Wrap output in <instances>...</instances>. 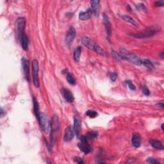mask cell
<instances>
[{
	"instance_id": "6da1fadb",
	"label": "cell",
	"mask_w": 164,
	"mask_h": 164,
	"mask_svg": "<svg viewBox=\"0 0 164 164\" xmlns=\"http://www.w3.org/2000/svg\"><path fill=\"white\" fill-rule=\"evenodd\" d=\"M158 32V29L156 28L151 27L146 28V29H143V30L140 31V32L136 33V34H130V35H132V37L137 39H145L153 37V36L155 35Z\"/></svg>"
},
{
	"instance_id": "7a4b0ae2",
	"label": "cell",
	"mask_w": 164,
	"mask_h": 164,
	"mask_svg": "<svg viewBox=\"0 0 164 164\" xmlns=\"http://www.w3.org/2000/svg\"><path fill=\"white\" fill-rule=\"evenodd\" d=\"M121 55L123 56L124 60H126L136 65H142V59L136 55L130 53L125 49H121Z\"/></svg>"
},
{
	"instance_id": "3957f363",
	"label": "cell",
	"mask_w": 164,
	"mask_h": 164,
	"mask_svg": "<svg viewBox=\"0 0 164 164\" xmlns=\"http://www.w3.org/2000/svg\"><path fill=\"white\" fill-rule=\"evenodd\" d=\"M26 19L25 18H19L15 22V28H16V34L18 40L20 41L22 35L25 34V30L26 27Z\"/></svg>"
},
{
	"instance_id": "277c9868",
	"label": "cell",
	"mask_w": 164,
	"mask_h": 164,
	"mask_svg": "<svg viewBox=\"0 0 164 164\" xmlns=\"http://www.w3.org/2000/svg\"><path fill=\"white\" fill-rule=\"evenodd\" d=\"M37 119L39 123H40L41 130L44 133H48V131L51 129V123L49 121L46 115L43 112H40Z\"/></svg>"
},
{
	"instance_id": "5b68a950",
	"label": "cell",
	"mask_w": 164,
	"mask_h": 164,
	"mask_svg": "<svg viewBox=\"0 0 164 164\" xmlns=\"http://www.w3.org/2000/svg\"><path fill=\"white\" fill-rule=\"evenodd\" d=\"M39 63L37 60H34L32 62V74H33V81L36 88H39L40 83L39 79Z\"/></svg>"
},
{
	"instance_id": "8992f818",
	"label": "cell",
	"mask_w": 164,
	"mask_h": 164,
	"mask_svg": "<svg viewBox=\"0 0 164 164\" xmlns=\"http://www.w3.org/2000/svg\"><path fill=\"white\" fill-rule=\"evenodd\" d=\"M81 142L80 143L78 147L82 152L85 154H88L91 152L92 147L88 143V139L86 136H81L80 137Z\"/></svg>"
},
{
	"instance_id": "52a82bcc",
	"label": "cell",
	"mask_w": 164,
	"mask_h": 164,
	"mask_svg": "<svg viewBox=\"0 0 164 164\" xmlns=\"http://www.w3.org/2000/svg\"><path fill=\"white\" fill-rule=\"evenodd\" d=\"M76 29L73 27H71L68 29V32L67 33L66 35H65V44L67 46L69 47L73 43L75 37H76Z\"/></svg>"
},
{
	"instance_id": "ba28073f",
	"label": "cell",
	"mask_w": 164,
	"mask_h": 164,
	"mask_svg": "<svg viewBox=\"0 0 164 164\" xmlns=\"http://www.w3.org/2000/svg\"><path fill=\"white\" fill-rule=\"evenodd\" d=\"M81 43L83 46H85V47L89 49L90 50L94 51H95L97 46V44L95 43L94 41L87 37H84L81 39Z\"/></svg>"
},
{
	"instance_id": "9c48e42d",
	"label": "cell",
	"mask_w": 164,
	"mask_h": 164,
	"mask_svg": "<svg viewBox=\"0 0 164 164\" xmlns=\"http://www.w3.org/2000/svg\"><path fill=\"white\" fill-rule=\"evenodd\" d=\"M60 129V121L57 114H55L52 117L51 122V134L53 135L55 132H57Z\"/></svg>"
},
{
	"instance_id": "30bf717a",
	"label": "cell",
	"mask_w": 164,
	"mask_h": 164,
	"mask_svg": "<svg viewBox=\"0 0 164 164\" xmlns=\"http://www.w3.org/2000/svg\"><path fill=\"white\" fill-rule=\"evenodd\" d=\"M73 128L74 130L75 135L76 137L80 139V132H81V121L80 117L76 115L74 116V126Z\"/></svg>"
},
{
	"instance_id": "8fae6325",
	"label": "cell",
	"mask_w": 164,
	"mask_h": 164,
	"mask_svg": "<svg viewBox=\"0 0 164 164\" xmlns=\"http://www.w3.org/2000/svg\"><path fill=\"white\" fill-rule=\"evenodd\" d=\"M74 130L73 127L72 126H69L65 130L64 140L65 142H70L73 140V137L74 136Z\"/></svg>"
},
{
	"instance_id": "7c38bea8",
	"label": "cell",
	"mask_w": 164,
	"mask_h": 164,
	"mask_svg": "<svg viewBox=\"0 0 164 164\" xmlns=\"http://www.w3.org/2000/svg\"><path fill=\"white\" fill-rule=\"evenodd\" d=\"M22 65L25 79L29 81V62L28 59L23 58L22 59Z\"/></svg>"
},
{
	"instance_id": "4fadbf2b",
	"label": "cell",
	"mask_w": 164,
	"mask_h": 164,
	"mask_svg": "<svg viewBox=\"0 0 164 164\" xmlns=\"http://www.w3.org/2000/svg\"><path fill=\"white\" fill-rule=\"evenodd\" d=\"M103 22H104V26H105L107 38L109 40H110L111 35V24H110V22L109 20V16L105 14H104L103 15Z\"/></svg>"
},
{
	"instance_id": "5bb4252c",
	"label": "cell",
	"mask_w": 164,
	"mask_h": 164,
	"mask_svg": "<svg viewBox=\"0 0 164 164\" xmlns=\"http://www.w3.org/2000/svg\"><path fill=\"white\" fill-rule=\"evenodd\" d=\"M91 11L96 16H98L100 12V1L98 0H93L90 1Z\"/></svg>"
},
{
	"instance_id": "9a60e30c",
	"label": "cell",
	"mask_w": 164,
	"mask_h": 164,
	"mask_svg": "<svg viewBox=\"0 0 164 164\" xmlns=\"http://www.w3.org/2000/svg\"><path fill=\"white\" fill-rule=\"evenodd\" d=\"M61 93L62 94V96L64 97L65 101H67L68 103H73L74 101V96L73 94L71 93V92L67 89V88H63L61 90Z\"/></svg>"
},
{
	"instance_id": "2e32d148",
	"label": "cell",
	"mask_w": 164,
	"mask_h": 164,
	"mask_svg": "<svg viewBox=\"0 0 164 164\" xmlns=\"http://www.w3.org/2000/svg\"><path fill=\"white\" fill-rule=\"evenodd\" d=\"M132 145L135 148H138L141 145V137L139 133H134L132 139Z\"/></svg>"
},
{
	"instance_id": "e0dca14e",
	"label": "cell",
	"mask_w": 164,
	"mask_h": 164,
	"mask_svg": "<svg viewBox=\"0 0 164 164\" xmlns=\"http://www.w3.org/2000/svg\"><path fill=\"white\" fill-rule=\"evenodd\" d=\"M92 14H93V12H92L91 9H88L85 12H80L79 14V18L80 20L86 21L90 19Z\"/></svg>"
},
{
	"instance_id": "ac0fdd59",
	"label": "cell",
	"mask_w": 164,
	"mask_h": 164,
	"mask_svg": "<svg viewBox=\"0 0 164 164\" xmlns=\"http://www.w3.org/2000/svg\"><path fill=\"white\" fill-rule=\"evenodd\" d=\"M63 73L65 75V78H66V80L71 85H76V80L69 72H68L67 70H65L63 71Z\"/></svg>"
},
{
	"instance_id": "d6986e66",
	"label": "cell",
	"mask_w": 164,
	"mask_h": 164,
	"mask_svg": "<svg viewBox=\"0 0 164 164\" xmlns=\"http://www.w3.org/2000/svg\"><path fill=\"white\" fill-rule=\"evenodd\" d=\"M151 146L153 148L158 150H163V145L162 142H160L159 140H151L149 142Z\"/></svg>"
},
{
	"instance_id": "ffe728a7",
	"label": "cell",
	"mask_w": 164,
	"mask_h": 164,
	"mask_svg": "<svg viewBox=\"0 0 164 164\" xmlns=\"http://www.w3.org/2000/svg\"><path fill=\"white\" fill-rule=\"evenodd\" d=\"M20 41L22 48L25 51H27L28 48V38L27 35L25 34L22 35Z\"/></svg>"
},
{
	"instance_id": "44dd1931",
	"label": "cell",
	"mask_w": 164,
	"mask_h": 164,
	"mask_svg": "<svg viewBox=\"0 0 164 164\" xmlns=\"http://www.w3.org/2000/svg\"><path fill=\"white\" fill-rule=\"evenodd\" d=\"M81 53V47L78 46L75 49L73 53V58L75 62H79L80 61Z\"/></svg>"
},
{
	"instance_id": "7402d4cb",
	"label": "cell",
	"mask_w": 164,
	"mask_h": 164,
	"mask_svg": "<svg viewBox=\"0 0 164 164\" xmlns=\"http://www.w3.org/2000/svg\"><path fill=\"white\" fill-rule=\"evenodd\" d=\"M120 17L122 18V19H123L124 21L128 22V23L135 26V27H137V23L135 22V21L132 18H131L130 16L128 15H121Z\"/></svg>"
},
{
	"instance_id": "603a6c76",
	"label": "cell",
	"mask_w": 164,
	"mask_h": 164,
	"mask_svg": "<svg viewBox=\"0 0 164 164\" xmlns=\"http://www.w3.org/2000/svg\"><path fill=\"white\" fill-rule=\"evenodd\" d=\"M142 65H144V66L149 70L155 69V67H154V65L152 63V62L150 61L149 60H147V59H142Z\"/></svg>"
},
{
	"instance_id": "cb8c5ba5",
	"label": "cell",
	"mask_w": 164,
	"mask_h": 164,
	"mask_svg": "<svg viewBox=\"0 0 164 164\" xmlns=\"http://www.w3.org/2000/svg\"><path fill=\"white\" fill-rule=\"evenodd\" d=\"M33 102H34V113L37 119L39 116V103L38 101L37 100V99L35 97H33Z\"/></svg>"
},
{
	"instance_id": "d4e9b609",
	"label": "cell",
	"mask_w": 164,
	"mask_h": 164,
	"mask_svg": "<svg viewBox=\"0 0 164 164\" xmlns=\"http://www.w3.org/2000/svg\"><path fill=\"white\" fill-rule=\"evenodd\" d=\"M111 55H112L113 57L116 59V60H118V61H121V60H124L123 57L121 54H119L117 53L116 51L115 50H112L111 51Z\"/></svg>"
},
{
	"instance_id": "484cf974",
	"label": "cell",
	"mask_w": 164,
	"mask_h": 164,
	"mask_svg": "<svg viewBox=\"0 0 164 164\" xmlns=\"http://www.w3.org/2000/svg\"><path fill=\"white\" fill-rule=\"evenodd\" d=\"M86 115L90 118H95L96 117H97V113L96 111L90 110H88L86 111Z\"/></svg>"
},
{
	"instance_id": "4316f807",
	"label": "cell",
	"mask_w": 164,
	"mask_h": 164,
	"mask_svg": "<svg viewBox=\"0 0 164 164\" xmlns=\"http://www.w3.org/2000/svg\"><path fill=\"white\" fill-rule=\"evenodd\" d=\"M98 136V133L96 132H91L87 133V136L86 137L88 139H94L97 138V137Z\"/></svg>"
},
{
	"instance_id": "83f0119b",
	"label": "cell",
	"mask_w": 164,
	"mask_h": 164,
	"mask_svg": "<svg viewBox=\"0 0 164 164\" xmlns=\"http://www.w3.org/2000/svg\"><path fill=\"white\" fill-rule=\"evenodd\" d=\"M125 83L128 85V87L130 88L131 90H135L136 89V87L135 85H134L133 84V83L131 81L128 80V81H125Z\"/></svg>"
},
{
	"instance_id": "f1b7e54d",
	"label": "cell",
	"mask_w": 164,
	"mask_h": 164,
	"mask_svg": "<svg viewBox=\"0 0 164 164\" xmlns=\"http://www.w3.org/2000/svg\"><path fill=\"white\" fill-rule=\"evenodd\" d=\"M117 77V74L116 73H115V72H112V73H110V78L111 81L113 82L116 81Z\"/></svg>"
},
{
	"instance_id": "f546056e",
	"label": "cell",
	"mask_w": 164,
	"mask_h": 164,
	"mask_svg": "<svg viewBox=\"0 0 164 164\" xmlns=\"http://www.w3.org/2000/svg\"><path fill=\"white\" fill-rule=\"evenodd\" d=\"M142 90L143 94L144 95H146V96H149V95L150 94V91L146 86H143L142 87Z\"/></svg>"
},
{
	"instance_id": "4dcf8cb0",
	"label": "cell",
	"mask_w": 164,
	"mask_h": 164,
	"mask_svg": "<svg viewBox=\"0 0 164 164\" xmlns=\"http://www.w3.org/2000/svg\"><path fill=\"white\" fill-rule=\"evenodd\" d=\"M74 161L76 163H79V164L84 163V161L83 160V159L81 158L79 156H75L74 158Z\"/></svg>"
},
{
	"instance_id": "1f68e13d",
	"label": "cell",
	"mask_w": 164,
	"mask_h": 164,
	"mask_svg": "<svg viewBox=\"0 0 164 164\" xmlns=\"http://www.w3.org/2000/svg\"><path fill=\"white\" fill-rule=\"evenodd\" d=\"M147 162H149V163H151V164H157V163H160L158 161H157V160L155 158H151V157H149V158H147Z\"/></svg>"
},
{
	"instance_id": "d6a6232c",
	"label": "cell",
	"mask_w": 164,
	"mask_h": 164,
	"mask_svg": "<svg viewBox=\"0 0 164 164\" xmlns=\"http://www.w3.org/2000/svg\"><path fill=\"white\" fill-rule=\"evenodd\" d=\"M137 6H138V8H139V9H141L142 11L147 12V8L145 6V5H144V4H143V3H139V4L137 5Z\"/></svg>"
},
{
	"instance_id": "836d02e7",
	"label": "cell",
	"mask_w": 164,
	"mask_h": 164,
	"mask_svg": "<svg viewBox=\"0 0 164 164\" xmlns=\"http://www.w3.org/2000/svg\"><path fill=\"white\" fill-rule=\"evenodd\" d=\"M154 5L155 6H163L164 5V1L161 0V1H156L155 3H154Z\"/></svg>"
},
{
	"instance_id": "e575fe53",
	"label": "cell",
	"mask_w": 164,
	"mask_h": 164,
	"mask_svg": "<svg viewBox=\"0 0 164 164\" xmlns=\"http://www.w3.org/2000/svg\"><path fill=\"white\" fill-rule=\"evenodd\" d=\"M156 105L159 107V108H161V109H163V101H160V102H158V103H157Z\"/></svg>"
},
{
	"instance_id": "d590c367",
	"label": "cell",
	"mask_w": 164,
	"mask_h": 164,
	"mask_svg": "<svg viewBox=\"0 0 164 164\" xmlns=\"http://www.w3.org/2000/svg\"><path fill=\"white\" fill-rule=\"evenodd\" d=\"M160 55L161 56V58H163V57H164V56H163V51H162V53L160 54Z\"/></svg>"
},
{
	"instance_id": "8d00e7d4",
	"label": "cell",
	"mask_w": 164,
	"mask_h": 164,
	"mask_svg": "<svg viewBox=\"0 0 164 164\" xmlns=\"http://www.w3.org/2000/svg\"><path fill=\"white\" fill-rule=\"evenodd\" d=\"M162 130L163 131V124H162Z\"/></svg>"
}]
</instances>
